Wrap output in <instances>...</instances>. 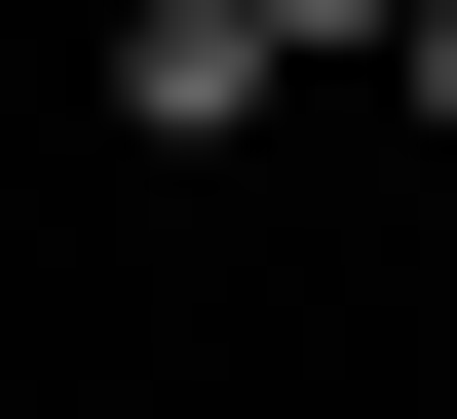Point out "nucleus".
I'll return each instance as SVG.
<instances>
[{
    "label": "nucleus",
    "instance_id": "2",
    "mask_svg": "<svg viewBox=\"0 0 457 419\" xmlns=\"http://www.w3.org/2000/svg\"><path fill=\"white\" fill-rule=\"evenodd\" d=\"M381 77H420V114H457V0H381Z\"/></svg>",
    "mask_w": 457,
    "mask_h": 419
},
{
    "label": "nucleus",
    "instance_id": "1",
    "mask_svg": "<svg viewBox=\"0 0 457 419\" xmlns=\"http://www.w3.org/2000/svg\"><path fill=\"white\" fill-rule=\"evenodd\" d=\"M305 77V38H267V0H114V153H228V114Z\"/></svg>",
    "mask_w": 457,
    "mask_h": 419
},
{
    "label": "nucleus",
    "instance_id": "3",
    "mask_svg": "<svg viewBox=\"0 0 457 419\" xmlns=\"http://www.w3.org/2000/svg\"><path fill=\"white\" fill-rule=\"evenodd\" d=\"M267 38H381V0H267Z\"/></svg>",
    "mask_w": 457,
    "mask_h": 419
}]
</instances>
